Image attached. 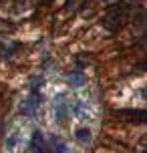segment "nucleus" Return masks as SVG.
Masks as SVG:
<instances>
[{
    "instance_id": "f257e3e1",
    "label": "nucleus",
    "mask_w": 147,
    "mask_h": 153,
    "mask_svg": "<svg viewBox=\"0 0 147 153\" xmlns=\"http://www.w3.org/2000/svg\"><path fill=\"white\" fill-rule=\"evenodd\" d=\"M129 20V6L125 2H117L113 6H109V10L103 16V26L109 32H119L125 26V22Z\"/></svg>"
},
{
    "instance_id": "f03ea898",
    "label": "nucleus",
    "mask_w": 147,
    "mask_h": 153,
    "mask_svg": "<svg viewBox=\"0 0 147 153\" xmlns=\"http://www.w3.org/2000/svg\"><path fill=\"white\" fill-rule=\"evenodd\" d=\"M40 107V76H32L30 81V95L20 105V113L26 117H34Z\"/></svg>"
},
{
    "instance_id": "7ed1b4c3",
    "label": "nucleus",
    "mask_w": 147,
    "mask_h": 153,
    "mask_svg": "<svg viewBox=\"0 0 147 153\" xmlns=\"http://www.w3.org/2000/svg\"><path fill=\"white\" fill-rule=\"evenodd\" d=\"M53 109H54V117L61 125L69 121L71 107H69V101H65V95H56V99L53 101Z\"/></svg>"
},
{
    "instance_id": "20e7f679",
    "label": "nucleus",
    "mask_w": 147,
    "mask_h": 153,
    "mask_svg": "<svg viewBox=\"0 0 147 153\" xmlns=\"http://www.w3.org/2000/svg\"><path fill=\"white\" fill-rule=\"evenodd\" d=\"M28 153H53V151H50V147H48L47 137H45L40 131H34V133H32Z\"/></svg>"
},
{
    "instance_id": "39448f33",
    "label": "nucleus",
    "mask_w": 147,
    "mask_h": 153,
    "mask_svg": "<svg viewBox=\"0 0 147 153\" xmlns=\"http://www.w3.org/2000/svg\"><path fill=\"white\" fill-rule=\"evenodd\" d=\"M117 117L123 119V121H129V123H145V111H117Z\"/></svg>"
},
{
    "instance_id": "423d86ee",
    "label": "nucleus",
    "mask_w": 147,
    "mask_h": 153,
    "mask_svg": "<svg viewBox=\"0 0 147 153\" xmlns=\"http://www.w3.org/2000/svg\"><path fill=\"white\" fill-rule=\"evenodd\" d=\"M20 48H22L20 42H12V40H8V38L6 40H4V38L0 40V56H4V59H10V56H12L16 51H20Z\"/></svg>"
},
{
    "instance_id": "0eeeda50",
    "label": "nucleus",
    "mask_w": 147,
    "mask_h": 153,
    "mask_svg": "<svg viewBox=\"0 0 147 153\" xmlns=\"http://www.w3.org/2000/svg\"><path fill=\"white\" fill-rule=\"evenodd\" d=\"M47 141H48V147H50V151H53V153H69V149H67V143H65L62 139L50 137V139H47Z\"/></svg>"
},
{
    "instance_id": "6e6552de",
    "label": "nucleus",
    "mask_w": 147,
    "mask_h": 153,
    "mask_svg": "<svg viewBox=\"0 0 147 153\" xmlns=\"http://www.w3.org/2000/svg\"><path fill=\"white\" fill-rule=\"evenodd\" d=\"M75 137H77L79 143L87 145V143H91V129H89V127H81V129H77Z\"/></svg>"
},
{
    "instance_id": "1a4fd4ad",
    "label": "nucleus",
    "mask_w": 147,
    "mask_h": 153,
    "mask_svg": "<svg viewBox=\"0 0 147 153\" xmlns=\"http://www.w3.org/2000/svg\"><path fill=\"white\" fill-rule=\"evenodd\" d=\"M69 83L73 87H81V85H85V75H83V71H75V73H69Z\"/></svg>"
}]
</instances>
